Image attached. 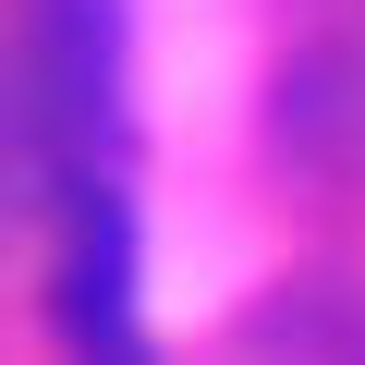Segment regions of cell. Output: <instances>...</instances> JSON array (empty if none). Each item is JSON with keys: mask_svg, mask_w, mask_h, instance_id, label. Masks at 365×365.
I'll use <instances>...</instances> for the list:
<instances>
[{"mask_svg": "<svg viewBox=\"0 0 365 365\" xmlns=\"http://www.w3.org/2000/svg\"><path fill=\"white\" fill-rule=\"evenodd\" d=\"M37 158H49V195H61L73 365H146V329H134V182H122V25H110V0H49V25H37Z\"/></svg>", "mask_w": 365, "mask_h": 365, "instance_id": "1", "label": "cell"}]
</instances>
